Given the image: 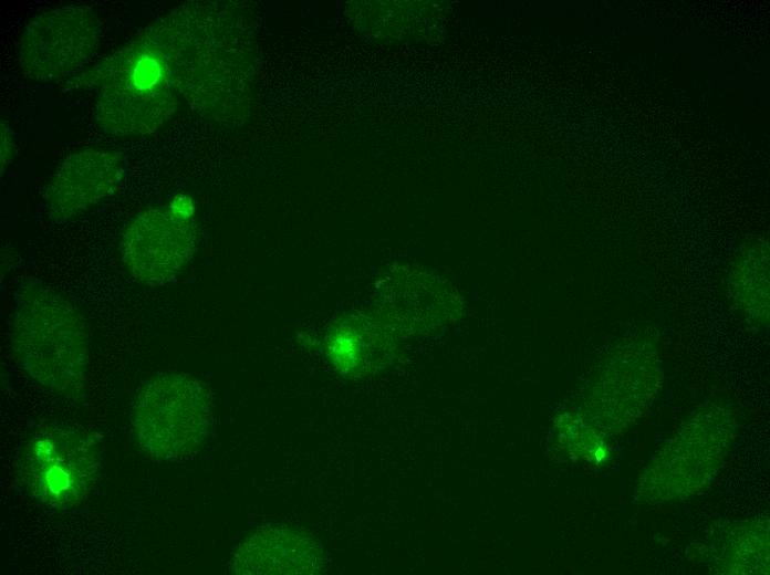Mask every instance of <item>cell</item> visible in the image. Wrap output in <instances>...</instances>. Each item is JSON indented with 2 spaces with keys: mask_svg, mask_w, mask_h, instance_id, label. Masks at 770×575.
<instances>
[{
  "mask_svg": "<svg viewBox=\"0 0 770 575\" xmlns=\"http://www.w3.org/2000/svg\"><path fill=\"white\" fill-rule=\"evenodd\" d=\"M100 27L86 8L67 6L34 17L19 42V63L32 80L51 82L82 69L100 45Z\"/></svg>",
  "mask_w": 770,
  "mask_h": 575,
  "instance_id": "obj_4",
  "label": "cell"
},
{
  "mask_svg": "<svg viewBox=\"0 0 770 575\" xmlns=\"http://www.w3.org/2000/svg\"><path fill=\"white\" fill-rule=\"evenodd\" d=\"M195 245L196 231L190 219H180L169 209L150 208L139 212L124 230L121 255L133 279L163 284L184 269Z\"/></svg>",
  "mask_w": 770,
  "mask_h": 575,
  "instance_id": "obj_5",
  "label": "cell"
},
{
  "mask_svg": "<svg viewBox=\"0 0 770 575\" xmlns=\"http://www.w3.org/2000/svg\"><path fill=\"white\" fill-rule=\"evenodd\" d=\"M11 347L37 384L65 398H83L90 363L87 330L64 294L38 280L21 282L14 294Z\"/></svg>",
  "mask_w": 770,
  "mask_h": 575,
  "instance_id": "obj_1",
  "label": "cell"
},
{
  "mask_svg": "<svg viewBox=\"0 0 770 575\" xmlns=\"http://www.w3.org/2000/svg\"><path fill=\"white\" fill-rule=\"evenodd\" d=\"M211 420L206 387L189 375L171 372L154 375L142 385L132 411L141 449L164 460L195 451L206 439Z\"/></svg>",
  "mask_w": 770,
  "mask_h": 575,
  "instance_id": "obj_2",
  "label": "cell"
},
{
  "mask_svg": "<svg viewBox=\"0 0 770 575\" xmlns=\"http://www.w3.org/2000/svg\"><path fill=\"white\" fill-rule=\"evenodd\" d=\"M729 302L751 323L769 321V248L755 242L741 249L726 278Z\"/></svg>",
  "mask_w": 770,
  "mask_h": 575,
  "instance_id": "obj_8",
  "label": "cell"
},
{
  "mask_svg": "<svg viewBox=\"0 0 770 575\" xmlns=\"http://www.w3.org/2000/svg\"><path fill=\"white\" fill-rule=\"evenodd\" d=\"M100 470L98 446L90 433L67 425H46L24 443L17 478L32 499L69 509L91 492Z\"/></svg>",
  "mask_w": 770,
  "mask_h": 575,
  "instance_id": "obj_3",
  "label": "cell"
},
{
  "mask_svg": "<svg viewBox=\"0 0 770 575\" xmlns=\"http://www.w3.org/2000/svg\"><path fill=\"white\" fill-rule=\"evenodd\" d=\"M123 178L119 153L92 147L73 151L60 163L44 189L46 213L58 221L76 217L113 197Z\"/></svg>",
  "mask_w": 770,
  "mask_h": 575,
  "instance_id": "obj_6",
  "label": "cell"
},
{
  "mask_svg": "<svg viewBox=\"0 0 770 575\" xmlns=\"http://www.w3.org/2000/svg\"><path fill=\"white\" fill-rule=\"evenodd\" d=\"M14 154L12 132L6 123H1V172L4 171Z\"/></svg>",
  "mask_w": 770,
  "mask_h": 575,
  "instance_id": "obj_9",
  "label": "cell"
},
{
  "mask_svg": "<svg viewBox=\"0 0 770 575\" xmlns=\"http://www.w3.org/2000/svg\"><path fill=\"white\" fill-rule=\"evenodd\" d=\"M321 564V551L305 533L266 527L238 546L231 562L236 574H310Z\"/></svg>",
  "mask_w": 770,
  "mask_h": 575,
  "instance_id": "obj_7",
  "label": "cell"
}]
</instances>
